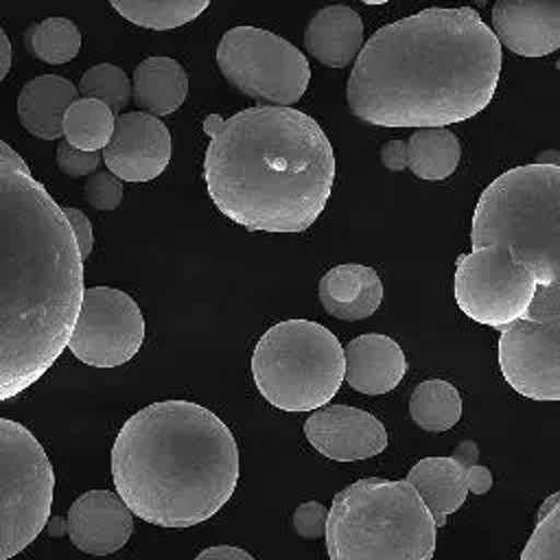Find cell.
I'll list each match as a JSON object with an SVG mask.
<instances>
[{
    "label": "cell",
    "mask_w": 560,
    "mask_h": 560,
    "mask_svg": "<svg viewBox=\"0 0 560 560\" xmlns=\"http://www.w3.org/2000/svg\"><path fill=\"white\" fill-rule=\"evenodd\" d=\"M453 291L464 315L501 332L529 311L536 282L508 247L477 245L457 258Z\"/></svg>",
    "instance_id": "30bf717a"
},
{
    "label": "cell",
    "mask_w": 560,
    "mask_h": 560,
    "mask_svg": "<svg viewBox=\"0 0 560 560\" xmlns=\"http://www.w3.org/2000/svg\"><path fill=\"white\" fill-rule=\"evenodd\" d=\"M343 374V346L326 326L311 319L273 324L252 354L258 392L282 411L326 407L339 392Z\"/></svg>",
    "instance_id": "52a82bcc"
},
{
    "label": "cell",
    "mask_w": 560,
    "mask_h": 560,
    "mask_svg": "<svg viewBox=\"0 0 560 560\" xmlns=\"http://www.w3.org/2000/svg\"><path fill=\"white\" fill-rule=\"evenodd\" d=\"M326 523H328V508L322 505L319 501H306L298 505L293 512V532L302 538L317 540L319 536L326 534Z\"/></svg>",
    "instance_id": "4dcf8cb0"
},
{
    "label": "cell",
    "mask_w": 560,
    "mask_h": 560,
    "mask_svg": "<svg viewBox=\"0 0 560 560\" xmlns=\"http://www.w3.org/2000/svg\"><path fill=\"white\" fill-rule=\"evenodd\" d=\"M343 381L359 394L378 396L392 392L407 372L402 348L387 335L368 332L343 348Z\"/></svg>",
    "instance_id": "e0dca14e"
},
{
    "label": "cell",
    "mask_w": 560,
    "mask_h": 560,
    "mask_svg": "<svg viewBox=\"0 0 560 560\" xmlns=\"http://www.w3.org/2000/svg\"><path fill=\"white\" fill-rule=\"evenodd\" d=\"M308 444L335 462H357L378 455L387 446L383 422L357 407L326 405L304 422Z\"/></svg>",
    "instance_id": "5bb4252c"
},
{
    "label": "cell",
    "mask_w": 560,
    "mask_h": 560,
    "mask_svg": "<svg viewBox=\"0 0 560 560\" xmlns=\"http://www.w3.org/2000/svg\"><path fill=\"white\" fill-rule=\"evenodd\" d=\"M363 48L361 15L346 4L319 9L304 31V50L328 68H346Z\"/></svg>",
    "instance_id": "ffe728a7"
},
{
    "label": "cell",
    "mask_w": 560,
    "mask_h": 560,
    "mask_svg": "<svg viewBox=\"0 0 560 560\" xmlns=\"http://www.w3.org/2000/svg\"><path fill=\"white\" fill-rule=\"evenodd\" d=\"M195 560H254V558L245 549L230 547V545H219V547L203 549Z\"/></svg>",
    "instance_id": "d6a6232c"
},
{
    "label": "cell",
    "mask_w": 560,
    "mask_h": 560,
    "mask_svg": "<svg viewBox=\"0 0 560 560\" xmlns=\"http://www.w3.org/2000/svg\"><path fill=\"white\" fill-rule=\"evenodd\" d=\"M83 258L63 208L0 160V402L35 385L68 348Z\"/></svg>",
    "instance_id": "7a4b0ae2"
},
{
    "label": "cell",
    "mask_w": 560,
    "mask_h": 560,
    "mask_svg": "<svg viewBox=\"0 0 560 560\" xmlns=\"http://www.w3.org/2000/svg\"><path fill=\"white\" fill-rule=\"evenodd\" d=\"M101 155L114 177L149 182L168 166L171 133L160 118L144 112H127L116 116L112 140Z\"/></svg>",
    "instance_id": "4fadbf2b"
},
{
    "label": "cell",
    "mask_w": 560,
    "mask_h": 560,
    "mask_svg": "<svg viewBox=\"0 0 560 560\" xmlns=\"http://www.w3.org/2000/svg\"><path fill=\"white\" fill-rule=\"evenodd\" d=\"M521 560H560V492L540 505L536 527L525 542Z\"/></svg>",
    "instance_id": "83f0119b"
},
{
    "label": "cell",
    "mask_w": 560,
    "mask_h": 560,
    "mask_svg": "<svg viewBox=\"0 0 560 560\" xmlns=\"http://www.w3.org/2000/svg\"><path fill=\"white\" fill-rule=\"evenodd\" d=\"M144 341V317L140 306L120 289L90 287L83 291L68 348L92 368H116L127 363Z\"/></svg>",
    "instance_id": "8fae6325"
},
{
    "label": "cell",
    "mask_w": 560,
    "mask_h": 560,
    "mask_svg": "<svg viewBox=\"0 0 560 560\" xmlns=\"http://www.w3.org/2000/svg\"><path fill=\"white\" fill-rule=\"evenodd\" d=\"M324 311L341 322H359L376 313L383 302L378 273L359 262H343L328 269L317 287Z\"/></svg>",
    "instance_id": "d6986e66"
},
{
    "label": "cell",
    "mask_w": 560,
    "mask_h": 560,
    "mask_svg": "<svg viewBox=\"0 0 560 560\" xmlns=\"http://www.w3.org/2000/svg\"><path fill=\"white\" fill-rule=\"evenodd\" d=\"M9 70H11V42L4 28L0 26V83L7 79Z\"/></svg>",
    "instance_id": "836d02e7"
},
{
    "label": "cell",
    "mask_w": 560,
    "mask_h": 560,
    "mask_svg": "<svg viewBox=\"0 0 560 560\" xmlns=\"http://www.w3.org/2000/svg\"><path fill=\"white\" fill-rule=\"evenodd\" d=\"M101 162H103V155L98 151H81L70 147L66 140L57 144V166L74 179L94 175Z\"/></svg>",
    "instance_id": "f546056e"
},
{
    "label": "cell",
    "mask_w": 560,
    "mask_h": 560,
    "mask_svg": "<svg viewBox=\"0 0 560 560\" xmlns=\"http://www.w3.org/2000/svg\"><path fill=\"white\" fill-rule=\"evenodd\" d=\"M112 7L131 24L151 31L177 28L208 9L206 0H114Z\"/></svg>",
    "instance_id": "d4e9b609"
},
{
    "label": "cell",
    "mask_w": 560,
    "mask_h": 560,
    "mask_svg": "<svg viewBox=\"0 0 560 560\" xmlns=\"http://www.w3.org/2000/svg\"><path fill=\"white\" fill-rule=\"evenodd\" d=\"M122 184L118 177H114L107 171H96L94 175L88 177V182L83 184V195L88 199V203L94 210L101 212H109L116 210L118 203L122 201Z\"/></svg>",
    "instance_id": "f1b7e54d"
},
{
    "label": "cell",
    "mask_w": 560,
    "mask_h": 560,
    "mask_svg": "<svg viewBox=\"0 0 560 560\" xmlns=\"http://www.w3.org/2000/svg\"><path fill=\"white\" fill-rule=\"evenodd\" d=\"M63 214H66V219H68V223H70V230H72L74 241H77V245H79L81 258H83V262H85L88 256H90V252H92V245H94L92 223H90V219H88L81 210H77V208H63Z\"/></svg>",
    "instance_id": "1f68e13d"
},
{
    "label": "cell",
    "mask_w": 560,
    "mask_h": 560,
    "mask_svg": "<svg viewBox=\"0 0 560 560\" xmlns=\"http://www.w3.org/2000/svg\"><path fill=\"white\" fill-rule=\"evenodd\" d=\"M77 90L81 98H94L107 105L114 116H120L122 107L131 98V83L127 74L114 63H98L85 70Z\"/></svg>",
    "instance_id": "4316f807"
},
{
    "label": "cell",
    "mask_w": 560,
    "mask_h": 560,
    "mask_svg": "<svg viewBox=\"0 0 560 560\" xmlns=\"http://www.w3.org/2000/svg\"><path fill=\"white\" fill-rule=\"evenodd\" d=\"M470 241L516 254L536 282L529 311L501 330L499 368L532 400H560V166L525 164L490 182Z\"/></svg>",
    "instance_id": "277c9868"
},
{
    "label": "cell",
    "mask_w": 560,
    "mask_h": 560,
    "mask_svg": "<svg viewBox=\"0 0 560 560\" xmlns=\"http://www.w3.org/2000/svg\"><path fill=\"white\" fill-rule=\"evenodd\" d=\"M52 490L55 472L37 438L0 418V560L26 549L44 529Z\"/></svg>",
    "instance_id": "ba28073f"
},
{
    "label": "cell",
    "mask_w": 560,
    "mask_h": 560,
    "mask_svg": "<svg viewBox=\"0 0 560 560\" xmlns=\"http://www.w3.org/2000/svg\"><path fill=\"white\" fill-rule=\"evenodd\" d=\"M112 477L131 514L160 527H192L232 497L238 448L210 409L162 400L122 424L112 448Z\"/></svg>",
    "instance_id": "5b68a950"
},
{
    "label": "cell",
    "mask_w": 560,
    "mask_h": 560,
    "mask_svg": "<svg viewBox=\"0 0 560 560\" xmlns=\"http://www.w3.org/2000/svg\"><path fill=\"white\" fill-rule=\"evenodd\" d=\"M409 416L416 427L431 433L453 429L462 418V398L455 385L442 378L422 381L409 398Z\"/></svg>",
    "instance_id": "603a6c76"
},
{
    "label": "cell",
    "mask_w": 560,
    "mask_h": 560,
    "mask_svg": "<svg viewBox=\"0 0 560 560\" xmlns=\"http://www.w3.org/2000/svg\"><path fill=\"white\" fill-rule=\"evenodd\" d=\"M435 521L405 479H359L339 490L328 510L330 560H431Z\"/></svg>",
    "instance_id": "8992f818"
},
{
    "label": "cell",
    "mask_w": 560,
    "mask_h": 560,
    "mask_svg": "<svg viewBox=\"0 0 560 560\" xmlns=\"http://www.w3.org/2000/svg\"><path fill=\"white\" fill-rule=\"evenodd\" d=\"M501 44L470 7H431L381 26L354 59L346 101L376 127L442 129L490 105Z\"/></svg>",
    "instance_id": "6da1fadb"
},
{
    "label": "cell",
    "mask_w": 560,
    "mask_h": 560,
    "mask_svg": "<svg viewBox=\"0 0 560 560\" xmlns=\"http://www.w3.org/2000/svg\"><path fill=\"white\" fill-rule=\"evenodd\" d=\"M217 63L241 94L269 107L298 103L311 81L304 52L284 37L256 26H234L223 33Z\"/></svg>",
    "instance_id": "9c48e42d"
},
{
    "label": "cell",
    "mask_w": 560,
    "mask_h": 560,
    "mask_svg": "<svg viewBox=\"0 0 560 560\" xmlns=\"http://www.w3.org/2000/svg\"><path fill=\"white\" fill-rule=\"evenodd\" d=\"M479 446L472 440L462 442L453 455L424 457L407 472V483L420 494L438 527L446 525L448 514L459 510L468 492L486 494L492 488V475L477 464Z\"/></svg>",
    "instance_id": "7c38bea8"
},
{
    "label": "cell",
    "mask_w": 560,
    "mask_h": 560,
    "mask_svg": "<svg viewBox=\"0 0 560 560\" xmlns=\"http://www.w3.org/2000/svg\"><path fill=\"white\" fill-rule=\"evenodd\" d=\"M116 116L94 98H77L63 114L61 131L70 147L81 151L105 149L114 133Z\"/></svg>",
    "instance_id": "cb8c5ba5"
},
{
    "label": "cell",
    "mask_w": 560,
    "mask_h": 560,
    "mask_svg": "<svg viewBox=\"0 0 560 560\" xmlns=\"http://www.w3.org/2000/svg\"><path fill=\"white\" fill-rule=\"evenodd\" d=\"M188 94V74L173 57H147L133 70L131 98L155 118L173 114Z\"/></svg>",
    "instance_id": "7402d4cb"
},
{
    "label": "cell",
    "mask_w": 560,
    "mask_h": 560,
    "mask_svg": "<svg viewBox=\"0 0 560 560\" xmlns=\"http://www.w3.org/2000/svg\"><path fill=\"white\" fill-rule=\"evenodd\" d=\"M492 33L521 57H545L560 48V0H499L492 7Z\"/></svg>",
    "instance_id": "2e32d148"
},
{
    "label": "cell",
    "mask_w": 560,
    "mask_h": 560,
    "mask_svg": "<svg viewBox=\"0 0 560 560\" xmlns=\"http://www.w3.org/2000/svg\"><path fill=\"white\" fill-rule=\"evenodd\" d=\"M536 164H547V166H560V153L558 151H545L538 155Z\"/></svg>",
    "instance_id": "d590c367"
},
{
    "label": "cell",
    "mask_w": 560,
    "mask_h": 560,
    "mask_svg": "<svg viewBox=\"0 0 560 560\" xmlns=\"http://www.w3.org/2000/svg\"><path fill=\"white\" fill-rule=\"evenodd\" d=\"M203 179L212 203L249 232H304L335 182V153L315 118L256 105L203 120Z\"/></svg>",
    "instance_id": "3957f363"
},
{
    "label": "cell",
    "mask_w": 560,
    "mask_h": 560,
    "mask_svg": "<svg viewBox=\"0 0 560 560\" xmlns=\"http://www.w3.org/2000/svg\"><path fill=\"white\" fill-rule=\"evenodd\" d=\"M381 164L389 171H405L420 179L440 182L455 173L459 164V140L457 136L442 129H413L407 140H389L381 147Z\"/></svg>",
    "instance_id": "ac0fdd59"
},
{
    "label": "cell",
    "mask_w": 560,
    "mask_h": 560,
    "mask_svg": "<svg viewBox=\"0 0 560 560\" xmlns=\"http://www.w3.org/2000/svg\"><path fill=\"white\" fill-rule=\"evenodd\" d=\"M133 514L112 490H88L68 510L70 542L92 556H107L127 545Z\"/></svg>",
    "instance_id": "9a60e30c"
},
{
    "label": "cell",
    "mask_w": 560,
    "mask_h": 560,
    "mask_svg": "<svg viewBox=\"0 0 560 560\" xmlns=\"http://www.w3.org/2000/svg\"><path fill=\"white\" fill-rule=\"evenodd\" d=\"M0 160H4V162H11L13 166H18L20 171H26V173H31V168H28V164L22 160V155L13 149V147H9L4 140H0Z\"/></svg>",
    "instance_id": "e575fe53"
},
{
    "label": "cell",
    "mask_w": 560,
    "mask_h": 560,
    "mask_svg": "<svg viewBox=\"0 0 560 560\" xmlns=\"http://www.w3.org/2000/svg\"><path fill=\"white\" fill-rule=\"evenodd\" d=\"M28 52L44 63H68L79 55L81 31L68 18H44L24 33Z\"/></svg>",
    "instance_id": "484cf974"
},
{
    "label": "cell",
    "mask_w": 560,
    "mask_h": 560,
    "mask_svg": "<svg viewBox=\"0 0 560 560\" xmlns=\"http://www.w3.org/2000/svg\"><path fill=\"white\" fill-rule=\"evenodd\" d=\"M77 98L79 90L72 81L57 74H39L24 83L18 96V118L28 133L42 140H57L63 136V114Z\"/></svg>",
    "instance_id": "44dd1931"
}]
</instances>
